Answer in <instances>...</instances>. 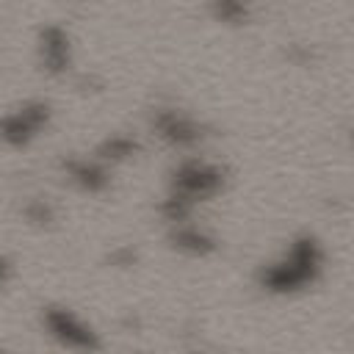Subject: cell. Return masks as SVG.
I'll return each instance as SVG.
<instances>
[{"instance_id":"12","label":"cell","mask_w":354,"mask_h":354,"mask_svg":"<svg viewBox=\"0 0 354 354\" xmlns=\"http://www.w3.org/2000/svg\"><path fill=\"white\" fill-rule=\"evenodd\" d=\"M8 277H11V260L6 254H0V288L8 282Z\"/></svg>"},{"instance_id":"6","label":"cell","mask_w":354,"mask_h":354,"mask_svg":"<svg viewBox=\"0 0 354 354\" xmlns=\"http://www.w3.org/2000/svg\"><path fill=\"white\" fill-rule=\"evenodd\" d=\"M64 171L66 177L80 188V191H88V194H100L108 188L111 177H108V166L97 158H66L64 163Z\"/></svg>"},{"instance_id":"3","label":"cell","mask_w":354,"mask_h":354,"mask_svg":"<svg viewBox=\"0 0 354 354\" xmlns=\"http://www.w3.org/2000/svg\"><path fill=\"white\" fill-rule=\"evenodd\" d=\"M41 321H44V329L50 337H55L61 346L72 348V351H83V354H97L102 348V340L100 335L83 324L72 310L66 307H44L41 313Z\"/></svg>"},{"instance_id":"2","label":"cell","mask_w":354,"mask_h":354,"mask_svg":"<svg viewBox=\"0 0 354 354\" xmlns=\"http://www.w3.org/2000/svg\"><path fill=\"white\" fill-rule=\"evenodd\" d=\"M321 263H324V249L318 238L304 232L293 238V243L277 263L263 266L257 279H260V288L268 293H293L318 279Z\"/></svg>"},{"instance_id":"4","label":"cell","mask_w":354,"mask_h":354,"mask_svg":"<svg viewBox=\"0 0 354 354\" xmlns=\"http://www.w3.org/2000/svg\"><path fill=\"white\" fill-rule=\"evenodd\" d=\"M47 122H50V105L44 100H30L17 111L0 116V141L14 149L28 147L47 127Z\"/></svg>"},{"instance_id":"10","label":"cell","mask_w":354,"mask_h":354,"mask_svg":"<svg viewBox=\"0 0 354 354\" xmlns=\"http://www.w3.org/2000/svg\"><path fill=\"white\" fill-rule=\"evenodd\" d=\"M218 3V19L224 22H243L249 17L243 0H216Z\"/></svg>"},{"instance_id":"9","label":"cell","mask_w":354,"mask_h":354,"mask_svg":"<svg viewBox=\"0 0 354 354\" xmlns=\"http://www.w3.org/2000/svg\"><path fill=\"white\" fill-rule=\"evenodd\" d=\"M138 149V144L130 138V136H111V138H105L100 147H97V160H102V163H116V160H124V158H130L133 152Z\"/></svg>"},{"instance_id":"7","label":"cell","mask_w":354,"mask_h":354,"mask_svg":"<svg viewBox=\"0 0 354 354\" xmlns=\"http://www.w3.org/2000/svg\"><path fill=\"white\" fill-rule=\"evenodd\" d=\"M39 55H41V69H44V72H50V75L66 72V69H69V61H72V50H69L66 30H61V28H47V30H41Z\"/></svg>"},{"instance_id":"11","label":"cell","mask_w":354,"mask_h":354,"mask_svg":"<svg viewBox=\"0 0 354 354\" xmlns=\"http://www.w3.org/2000/svg\"><path fill=\"white\" fill-rule=\"evenodd\" d=\"M28 216H30L33 221H50V218H53V210H50L44 202H36V205L28 207Z\"/></svg>"},{"instance_id":"1","label":"cell","mask_w":354,"mask_h":354,"mask_svg":"<svg viewBox=\"0 0 354 354\" xmlns=\"http://www.w3.org/2000/svg\"><path fill=\"white\" fill-rule=\"evenodd\" d=\"M224 188V169L199 158L183 160L169 180V196L160 205V213L169 224H183L191 218L196 202L213 199Z\"/></svg>"},{"instance_id":"5","label":"cell","mask_w":354,"mask_h":354,"mask_svg":"<svg viewBox=\"0 0 354 354\" xmlns=\"http://www.w3.org/2000/svg\"><path fill=\"white\" fill-rule=\"evenodd\" d=\"M152 130L174 147H194L202 141V124H196L191 116L177 113L171 108H163L152 116Z\"/></svg>"},{"instance_id":"8","label":"cell","mask_w":354,"mask_h":354,"mask_svg":"<svg viewBox=\"0 0 354 354\" xmlns=\"http://www.w3.org/2000/svg\"><path fill=\"white\" fill-rule=\"evenodd\" d=\"M171 246L185 252V254H194V257H205V254H213L216 252V238L207 235L205 230L194 227L191 221H183V224H171V235H169Z\"/></svg>"}]
</instances>
